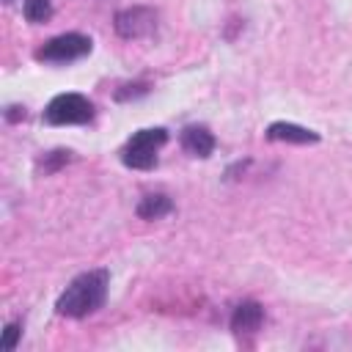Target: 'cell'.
I'll return each mask as SVG.
<instances>
[{
    "instance_id": "1",
    "label": "cell",
    "mask_w": 352,
    "mask_h": 352,
    "mask_svg": "<svg viewBox=\"0 0 352 352\" xmlns=\"http://www.w3.org/2000/svg\"><path fill=\"white\" fill-rule=\"evenodd\" d=\"M107 286H110V272L107 270H88L77 275L58 297L55 311L69 319H82L99 311L107 300Z\"/></svg>"
},
{
    "instance_id": "2",
    "label": "cell",
    "mask_w": 352,
    "mask_h": 352,
    "mask_svg": "<svg viewBox=\"0 0 352 352\" xmlns=\"http://www.w3.org/2000/svg\"><path fill=\"white\" fill-rule=\"evenodd\" d=\"M165 143H168V132L162 126L138 129L121 148V162L132 170H151L157 165V151Z\"/></svg>"
},
{
    "instance_id": "3",
    "label": "cell",
    "mask_w": 352,
    "mask_h": 352,
    "mask_svg": "<svg viewBox=\"0 0 352 352\" xmlns=\"http://www.w3.org/2000/svg\"><path fill=\"white\" fill-rule=\"evenodd\" d=\"M94 102L82 94H58L50 99L44 107V121L52 126H66V124H88L94 121Z\"/></svg>"
},
{
    "instance_id": "4",
    "label": "cell",
    "mask_w": 352,
    "mask_h": 352,
    "mask_svg": "<svg viewBox=\"0 0 352 352\" xmlns=\"http://www.w3.org/2000/svg\"><path fill=\"white\" fill-rule=\"evenodd\" d=\"M91 50H94V41L88 36H82V33H60V36L44 41L36 50V60H44V63H72V60L85 58Z\"/></svg>"
},
{
    "instance_id": "5",
    "label": "cell",
    "mask_w": 352,
    "mask_h": 352,
    "mask_svg": "<svg viewBox=\"0 0 352 352\" xmlns=\"http://www.w3.org/2000/svg\"><path fill=\"white\" fill-rule=\"evenodd\" d=\"M113 25L121 38H146L157 30V11L148 6H132L118 11Z\"/></svg>"
},
{
    "instance_id": "6",
    "label": "cell",
    "mask_w": 352,
    "mask_h": 352,
    "mask_svg": "<svg viewBox=\"0 0 352 352\" xmlns=\"http://www.w3.org/2000/svg\"><path fill=\"white\" fill-rule=\"evenodd\" d=\"M179 140H182V148H184L190 157L206 160V157H212V151H214V135H212L206 126H201V124L184 126L182 135H179Z\"/></svg>"
},
{
    "instance_id": "7",
    "label": "cell",
    "mask_w": 352,
    "mask_h": 352,
    "mask_svg": "<svg viewBox=\"0 0 352 352\" xmlns=\"http://www.w3.org/2000/svg\"><path fill=\"white\" fill-rule=\"evenodd\" d=\"M261 322H264V308H261V302H256V300H242V302L234 308V314H231V330H234L236 336H250V333H256V330L261 327Z\"/></svg>"
},
{
    "instance_id": "8",
    "label": "cell",
    "mask_w": 352,
    "mask_h": 352,
    "mask_svg": "<svg viewBox=\"0 0 352 352\" xmlns=\"http://www.w3.org/2000/svg\"><path fill=\"white\" fill-rule=\"evenodd\" d=\"M267 140H283V143H316L319 135L314 129H305L300 124H292V121H275L267 126Z\"/></svg>"
},
{
    "instance_id": "9",
    "label": "cell",
    "mask_w": 352,
    "mask_h": 352,
    "mask_svg": "<svg viewBox=\"0 0 352 352\" xmlns=\"http://www.w3.org/2000/svg\"><path fill=\"white\" fill-rule=\"evenodd\" d=\"M135 212H138L140 220H160V217H165V214L173 212V201H170V195H165V192H146V195L138 201Z\"/></svg>"
},
{
    "instance_id": "10",
    "label": "cell",
    "mask_w": 352,
    "mask_h": 352,
    "mask_svg": "<svg viewBox=\"0 0 352 352\" xmlns=\"http://www.w3.org/2000/svg\"><path fill=\"white\" fill-rule=\"evenodd\" d=\"M66 162H72V151H69V148H52V151L41 154V157L36 160V173H38V176H50V173L60 170Z\"/></svg>"
},
{
    "instance_id": "11",
    "label": "cell",
    "mask_w": 352,
    "mask_h": 352,
    "mask_svg": "<svg viewBox=\"0 0 352 352\" xmlns=\"http://www.w3.org/2000/svg\"><path fill=\"white\" fill-rule=\"evenodd\" d=\"M22 14L28 22L38 25V22H47L52 16V0H25L22 3Z\"/></svg>"
},
{
    "instance_id": "12",
    "label": "cell",
    "mask_w": 352,
    "mask_h": 352,
    "mask_svg": "<svg viewBox=\"0 0 352 352\" xmlns=\"http://www.w3.org/2000/svg\"><path fill=\"white\" fill-rule=\"evenodd\" d=\"M146 94H148V82H129V85H121L116 91V99L129 102V99H138V96H146Z\"/></svg>"
},
{
    "instance_id": "13",
    "label": "cell",
    "mask_w": 352,
    "mask_h": 352,
    "mask_svg": "<svg viewBox=\"0 0 352 352\" xmlns=\"http://www.w3.org/2000/svg\"><path fill=\"white\" fill-rule=\"evenodd\" d=\"M19 336H22V324H19V322H8V324L3 327V341H0L3 352H14Z\"/></svg>"
},
{
    "instance_id": "14",
    "label": "cell",
    "mask_w": 352,
    "mask_h": 352,
    "mask_svg": "<svg viewBox=\"0 0 352 352\" xmlns=\"http://www.w3.org/2000/svg\"><path fill=\"white\" fill-rule=\"evenodd\" d=\"M19 116L25 118V107H8V113H6V118H8V121H16Z\"/></svg>"
},
{
    "instance_id": "15",
    "label": "cell",
    "mask_w": 352,
    "mask_h": 352,
    "mask_svg": "<svg viewBox=\"0 0 352 352\" xmlns=\"http://www.w3.org/2000/svg\"><path fill=\"white\" fill-rule=\"evenodd\" d=\"M6 3H11V0H6Z\"/></svg>"
}]
</instances>
